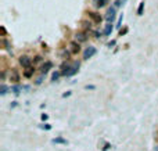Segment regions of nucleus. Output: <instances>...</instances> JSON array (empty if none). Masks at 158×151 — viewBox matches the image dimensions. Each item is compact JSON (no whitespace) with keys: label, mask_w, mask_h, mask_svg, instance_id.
<instances>
[{"label":"nucleus","mask_w":158,"mask_h":151,"mask_svg":"<svg viewBox=\"0 0 158 151\" xmlns=\"http://www.w3.org/2000/svg\"><path fill=\"white\" fill-rule=\"evenodd\" d=\"M115 18H116V9L115 7H110L107 10V14H105V21H107V24H112Z\"/></svg>","instance_id":"obj_1"},{"label":"nucleus","mask_w":158,"mask_h":151,"mask_svg":"<svg viewBox=\"0 0 158 151\" xmlns=\"http://www.w3.org/2000/svg\"><path fill=\"white\" fill-rule=\"evenodd\" d=\"M20 64L22 65V68L28 69V68L32 67V58L28 57V55H21V57H20Z\"/></svg>","instance_id":"obj_2"},{"label":"nucleus","mask_w":158,"mask_h":151,"mask_svg":"<svg viewBox=\"0 0 158 151\" xmlns=\"http://www.w3.org/2000/svg\"><path fill=\"white\" fill-rule=\"evenodd\" d=\"M96 53H97V49H96L95 46H89V47L83 51V60H89V58H92Z\"/></svg>","instance_id":"obj_3"},{"label":"nucleus","mask_w":158,"mask_h":151,"mask_svg":"<svg viewBox=\"0 0 158 151\" xmlns=\"http://www.w3.org/2000/svg\"><path fill=\"white\" fill-rule=\"evenodd\" d=\"M87 15H89V18L92 20L93 22H96V24H100V22L103 21V17L99 14V13H95V11H89L87 13Z\"/></svg>","instance_id":"obj_4"},{"label":"nucleus","mask_w":158,"mask_h":151,"mask_svg":"<svg viewBox=\"0 0 158 151\" xmlns=\"http://www.w3.org/2000/svg\"><path fill=\"white\" fill-rule=\"evenodd\" d=\"M89 39V36H87V33L86 32H76L75 33V42H78V43H83Z\"/></svg>","instance_id":"obj_5"},{"label":"nucleus","mask_w":158,"mask_h":151,"mask_svg":"<svg viewBox=\"0 0 158 151\" xmlns=\"http://www.w3.org/2000/svg\"><path fill=\"white\" fill-rule=\"evenodd\" d=\"M20 79H21V76H20V72H18L17 69H13V71H11V74H10V80L18 85Z\"/></svg>","instance_id":"obj_6"},{"label":"nucleus","mask_w":158,"mask_h":151,"mask_svg":"<svg viewBox=\"0 0 158 151\" xmlns=\"http://www.w3.org/2000/svg\"><path fill=\"white\" fill-rule=\"evenodd\" d=\"M69 47H71L69 51L72 54H78L81 51V44L78 43V42H71V43H69Z\"/></svg>","instance_id":"obj_7"},{"label":"nucleus","mask_w":158,"mask_h":151,"mask_svg":"<svg viewBox=\"0 0 158 151\" xmlns=\"http://www.w3.org/2000/svg\"><path fill=\"white\" fill-rule=\"evenodd\" d=\"M52 67H53V63L52 61H46L44 64L42 65V68H40V72H42V75H46L50 69H52Z\"/></svg>","instance_id":"obj_8"},{"label":"nucleus","mask_w":158,"mask_h":151,"mask_svg":"<svg viewBox=\"0 0 158 151\" xmlns=\"http://www.w3.org/2000/svg\"><path fill=\"white\" fill-rule=\"evenodd\" d=\"M71 68H72V65L69 64V63H64V64L61 65V75H63V76H67L68 74H69Z\"/></svg>","instance_id":"obj_9"},{"label":"nucleus","mask_w":158,"mask_h":151,"mask_svg":"<svg viewBox=\"0 0 158 151\" xmlns=\"http://www.w3.org/2000/svg\"><path fill=\"white\" fill-rule=\"evenodd\" d=\"M107 3H108V0H93V6L97 7V9H103V7H105Z\"/></svg>","instance_id":"obj_10"},{"label":"nucleus","mask_w":158,"mask_h":151,"mask_svg":"<svg viewBox=\"0 0 158 151\" xmlns=\"http://www.w3.org/2000/svg\"><path fill=\"white\" fill-rule=\"evenodd\" d=\"M79 71V63H75L74 65H72V68H71V71H69V74L67 75V78H71V76H74L76 72Z\"/></svg>","instance_id":"obj_11"},{"label":"nucleus","mask_w":158,"mask_h":151,"mask_svg":"<svg viewBox=\"0 0 158 151\" xmlns=\"http://www.w3.org/2000/svg\"><path fill=\"white\" fill-rule=\"evenodd\" d=\"M111 32H112V24H107L104 26V31H103V33H104L105 36H110L111 35Z\"/></svg>","instance_id":"obj_12"},{"label":"nucleus","mask_w":158,"mask_h":151,"mask_svg":"<svg viewBox=\"0 0 158 151\" xmlns=\"http://www.w3.org/2000/svg\"><path fill=\"white\" fill-rule=\"evenodd\" d=\"M33 74H35V67H31V68H28V69L24 72V76H25V78H32Z\"/></svg>","instance_id":"obj_13"},{"label":"nucleus","mask_w":158,"mask_h":151,"mask_svg":"<svg viewBox=\"0 0 158 151\" xmlns=\"http://www.w3.org/2000/svg\"><path fill=\"white\" fill-rule=\"evenodd\" d=\"M21 90H22V87L20 86V85H14V86H11V92H13L15 96H18V94L21 93Z\"/></svg>","instance_id":"obj_14"},{"label":"nucleus","mask_w":158,"mask_h":151,"mask_svg":"<svg viewBox=\"0 0 158 151\" xmlns=\"http://www.w3.org/2000/svg\"><path fill=\"white\" fill-rule=\"evenodd\" d=\"M52 141L54 144H68V141L65 140V139H63V137H56V139H53Z\"/></svg>","instance_id":"obj_15"},{"label":"nucleus","mask_w":158,"mask_h":151,"mask_svg":"<svg viewBox=\"0 0 158 151\" xmlns=\"http://www.w3.org/2000/svg\"><path fill=\"white\" fill-rule=\"evenodd\" d=\"M7 92H9V87L6 86L4 83H1V85H0V94H1V96H6Z\"/></svg>","instance_id":"obj_16"},{"label":"nucleus","mask_w":158,"mask_h":151,"mask_svg":"<svg viewBox=\"0 0 158 151\" xmlns=\"http://www.w3.org/2000/svg\"><path fill=\"white\" fill-rule=\"evenodd\" d=\"M61 76V71H56V72H53L52 75V80L53 82H56V80H58V78Z\"/></svg>","instance_id":"obj_17"},{"label":"nucleus","mask_w":158,"mask_h":151,"mask_svg":"<svg viewBox=\"0 0 158 151\" xmlns=\"http://www.w3.org/2000/svg\"><path fill=\"white\" fill-rule=\"evenodd\" d=\"M143 10H144V1H141L137 7V15H143Z\"/></svg>","instance_id":"obj_18"},{"label":"nucleus","mask_w":158,"mask_h":151,"mask_svg":"<svg viewBox=\"0 0 158 151\" xmlns=\"http://www.w3.org/2000/svg\"><path fill=\"white\" fill-rule=\"evenodd\" d=\"M82 25H83L85 29H89V31L92 29V22H90V21H83V22H82Z\"/></svg>","instance_id":"obj_19"},{"label":"nucleus","mask_w":158,"mask_h":151,"mask_svg":"<svg viewBox=\"0 0 158 151\" xmlns=\"http://www.w3.org/2000/svg\"><path fill=\"white\" fill-rule=\"evenodd\" d=\"M42 61H43L42 55H36V57L33 58V64H39V63H42Z\"/></svg>","instance_id":"obj_20"},{"label":"nucleus","mask_w":158,"mask_h":151,"mask_svg":"<svg viewBox=\"0 0 158 151\" xmlns=\"http://www.w3.org/2000/svg\"><path fill=\"white\" fill-rule=\"evenodd\" d=\"M3 44H4V47L9 50V51H11V49H10V42L7 40V39H3Z\"/></svg>","instance_id":"obj_21"},{"label":"nucleus","mask_w":158,"mask_h":151,"mask_svg":"<svg viewBox=\"0 0 158 151\" xmlns=\"http://www.w3.org/2000/svg\"><path fill=\"white\" fill-rule=\"evenodd\" d=\"M122 20H124V15H119L118 22H116V28H118V29H119V28H121V25H122Z\"/></svg>","instance_id":"obj_22"},{"label":"nucleus","mask_w":158,"mask_h":151,"mask_svg":"<svg viewBox=\"0 0 158 151\" xmlns=\"http://www.w3.org/2000/svg\"><path fill=\"white\" fill-rule=\"evenodd\" d=\"M43 78H44V75H40L38 79H36V80H35V83H36V85H40V83L43 82Z\"/></svg>","instance_id":"obj_23"},{"label":"nucleus","mask_w":158,"mask_h":151,"mask_svg":"<svg viewBox=\"0 0 158 151\" xmlns=\"http://www.w3.org/2000/svg\"><path fill=\"white\" fill-rule=\"evenodd\" d=\"M40 128H42V129H46V130H50V129H52V125L44 123V125H40Z\"/></svg>","instance_id":"obj_24"},{"label":"nucleus","mask_w":158,"mask_h":151,"mask_svg":"<svg viewBox=\"0 0 158 151\" xmlns=\"http://www.w3.org/2000/svg\"><path fill=\"white\" fill-rule=\"evenodd\" d=\"M124 1H125V0H115V3H114V7H115V9H116V7H119V6H121Z\"/></svg>","instance_id":"obj_25"},{"label":"nucleus","mask_w":158,"mask_h":151,"mask_svg":"<svg viewBox=\"0 0 158 151\" xmlns=\"http://www.w3.org/2000/svg\"><path fill=\"white\" fill-rule=\"evenodd\" d=\"M69 54H71V51H67V50H63V55L65 57V58H67V60L69 58Z\"/></svg>","instance_id":"obj_26"},{"label":"nucleus","mask_w":158,"mask_h":151,"mask_svg":"<svg viewBox=\"0 0 158 151\" xmlns=\"http://www.w3.org/2000/svg\"><path fill=\"white\" fill-rule=\"evenodd\" d=\"M85 89H86V90H95L96 86H95V85H86V86H85Z\"/></svg>","instance_id":"obj_27"},{"label":"nucleus","mask_w":158,"mask_h":151,"mask_svg":"<svg viewBox=\"0 0 158 151\" xmlns=\"http://www.w3.org/2000/svg\"><path fill=\"white\" fill-rule=\"evenodd\" d=\"M40 118H42V121H47V119H49V115H47V114H42Z\"/></svg>","instance_id":"obj_28"},{"label":"nucleus","mask_w":158,"mask_h":151,"mask_svg":"<svg viewBox=\"0 0 158 151\" xmlns=\"http://www.w3.org/2000/svg\"><path fill=\"white\" fill-rule=\"evenodd\" d=\"M101 35H103L101 32H97V31H96V32H95V38H97V39H99V38H100Z\"/></svg>","instance_id":"obj_29"},{"label":"nucleus","mask_w":158,"mask_h":151,"mask_svg":"<svg viewBox=\"0 0 158 151\" xmlns=\"http://www.w3.org/2000/svg\"><path fill=\"white\" fill-rule=\"evenodd\" d=\"M0 78H1V80H4V79H6V72H4V71H1V75H0Z\"/></svg>","instance_id":"obj_30"},{"label":"nucleus","mask_w":158,"mask_h":151,"mask_svg":"<svg viewBox=\"0 0 158 151\" xmlns=\"http://www.w3.org/2000/svg\"><path fill=\"white\" fill-rule=\"evenodd\" d=\"M69 96H71V92H67V93H64V94H63L64 98H65V97H69Z\"/></svg>","instance_id":"obj_31"},{"label":"nucleus","mask_w":158,"mask_h":151,"mask_svg":"<svg viewBox=\"0 0 158 151\" xmlns=\"http://www.w3.org/2000/svg\"><path fill=\"white\" fill-rule=\"evenodd\" d=\"M110 147H111L110 144H105V147H104V148H103V150H104V151H107V150H108V148H110Z\"/></svg>","instance_id":"obj_32"},{"label":"nucleus","mask_w":158,"mask_h":151,"mask_svg":"<svg viewBox=\"0 0 158 151\" xmlns=\"http://www.w3.org/2000/svg\"><path fill=\"white\" fill-rule=\"evenodd\" d=\"M14 107H17V101H13V104H11V108H14Z\"/></svg>","instance_id":"obj_33"},{"label":"nucleus","mask_w":158,"mask_h":151,"mask_svg":"<svg viewBox=\"0 0 158 151\" xmlns=\"http://www.w3.org/2000/svg\"><path fill=\"white\" fill-rule=\"evenodd\" d=\"M114 44H115V40H112V42H110V43H108V46L111 47V46H114Z\"/></svg>","instance_id":"obj_34"},{"label":"nucleus","mask_w":158,"mask_h":151,"mask_svg":"<svg viewBox=\"0 0 158 151\" xmlns=\"http://www.w3.org/2000/svg\"><path fill=\"white\" fill-rule=\"evenodd\" d=\"M1 32H3V35H6V28L4 26H1Z\"/></svg>","instance_id":"obj_35"},{"label":"nucleus","mask_w":158,"mask_h":151,"mask_svg":"<svg viewBox=\"0 0 158 151\" xmlns=\"http://www.w3.org/2000/svg\"><path fill=\"white\" fill-rule=\"evenodd\" d=\"M154 151H158V147H155V150H154Z\"/></svg>","instance_id":"obj_36"}]
</instances>
